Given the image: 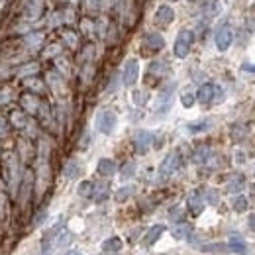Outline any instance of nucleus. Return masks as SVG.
I'll use <instances>...</instances> for the list:
<instances>
[{"mask_svg":"<svg viewBox=\"0 0 255 255\" xmlns=\"http://www.w3.org/2000/svg\"><path fill=\"white\" fill-rule=\"evenodd\" d=\"M116 124H118L116 112H112V110H101V112L97 114L95 126H97V130H99L101 134H104V136H110V134L116 130Z\"/></svg>","mask_w":255,"mask_h":255,"instance_id":"obj_1","label":"nucleus"},{"mask_svg":"<svg viewBox=\"0 0 255 255\" xmlns=\"http://www.w3.org/2000/svg\"><path fill=\"white\" fill-rule=\"evenodd\" d=\"M193 42H195V34L191 30H181L177 34V40H175V55L179 59H185L189 53H191V48H193Z\"/></svg>","mask_w":255,"mask_h":255,"instance_id":"obj_2","label":"nucleus"},{"mask_svg":"<svg viewBox=\"0 0 255 255\" xmlns=\"http://www.w3.org/2000/svg\"><path fill=\"white\" fill-rule=\"evenodd\" d=\"M138 77H140V61L136 57H130L122 69V83L126 87H132L138 83Z\"/></svg>","mask_w":255,"mask_h":255,"instance_id":"obj_3","label":"nucleus"},{"mask_svg":"<svg viewBox=\"0 0 255 255\" xmlns=\"http://www.w3.org/2000/svg\"><path fill=\"white\" fill-rule=\"evenodd\" d=\"M179 167H181V155H179V152L167 153L165 159H163L161 165H159V177H161V179H167V177H171Z\"/></svg>","mask_w":255,"mask_h":255,"instance_id":"obj_4","label":"nucleus"},{"mask_svg":"<svg viewBox=\"0 0 255 255\" xmlns=\"http://www.w3.org/2000/svg\"><path fill=\"white\" fill-rule=\"evenodd\" d=\"M32 189H34V173L30 169L24 171L22 179H20V189H18V203L20 206H26L30 201V195H32Z\"/></svg>","mask_w":255,"mask_h":255,"instance_id":"obj_5","label":"nucleus"},{"mask_svg":"<svg viewBox=\"0 0 255 255\" xmlns=\"http://www.w3.org/2000/svg\"><path fill=\"white\" fill-rule=\"evenodd\" d=\"M173 93H175V85H173V83L161 89V93H159V97H157V101H155V114H157V116H163V114L169 112L171 101H173Z\"/></svg>","mask_w":255,"mask_h":255,"instance_id":"obj_6","label":"nucleus"},{"mask_svg":"<svg viewBox=\"0 0 255 255\" xmlns=\"http://www.w3.org/2000/svg\"><path fill=\"white\" fill-rule=\"evenodd\" d=\"M214 42H216V48L220 51L228 50V48L232 46V42H234V30H232V26L222 24V26L216 30V34H214Z\"/></svg>","mask_w":255,"mask_h":255,"instance_id":"obj_7","label":"nucleus"},{"mask_svg":"<svg viewBox=\"0 0 255 255\" xmlns=\"http://www.w3.org/2000/svg\"><path fill=\"white\" fill-rule=\"evenodd\" d=\"M153 144V134L148 130H138L134 136V148L140 155H146Z\"/></svg>","mask_w":255,"mask_h":255,"instance_id":"obj_8","label":"nucleus"},{"mask_svg":"<svg viewBox=\"0 0 255 255\" xmlns=\"http://www.w3.org/2000/svg\"><path fill=\"white\" fill-rule=\"evenodd\" d=\"M42 102L44 101H40V97L34 95V93H26V95H22V99H20L22 110H24L26 114H32V116H38V112H40V108H42Z\"/></svg>","mask_w":255,"mask_h":255,"instance_id":"obj_9","label":"nucleus"},{"mask_svg":"<svg viewBox=\"0 0 255 255\" xmlns=\"http://www.w3.org/2000/svg\"><path fill=\"white\" fill-rule=\"evenodd\" d=\"M204 195L201 191H193L191 195H189V199H187V208H189V212L193 214V216H201L204 210Z\"/></svg>","mask_w":255,"mask_h":255,"instance_id":"obj_10","label":"nucleus"},{"mask_svg":"<svg viewBox=\"0 0 255 255\" xmlns=\"http://www.w3.org/2000/svg\"><path fill=\"white\" fill-rule=\"evenodd\" d=\"M173 20H175V10H173L171 6L163 4V6L157 8V12H155V22H157L159 26H169Z\"/></svg>","mask_w":255,"mask_h":255,"instance_id":"obj_11","label":"nucleus"},{"mask_svg":"<svg viewBox=\"0 0 255 255\" xmlns=\"http://www.w3.org/2000/svg\"><path fill=\"white\" fill-rule=\"evenodd\" d=\"M122 248H124V242L118 236H112V238H108V240L102 242L101 252L104 255H116L118 252H122Z\"/></svg>","mask_w":255,"mask_h":255,"instance_id":"obj_12","label":"nucleus"},{"mask_svg":"<svg viewBox=\"0 0 255 255\" xmlns=\"http://www.w3.org/2000/svg\"><path fill=\"white\" fill-rule=\"evenodd\" d=\"M163 232H165V226H163V224H155V226H152V228L146 232L144 240H142L144 248H152L153 244H157V240L163 236Z\"/></svg>","mask_w":255,"mask_h":255,"instance_id":"obj_13","label":"nucleus"},{"mask_svg":"<svg viewBox=\"0 0 255 255\" xmlns=\"http://www.w3.org/2000/svg\"><path fill=\"white\" fill-rule=\"evenodd\" d=\"M10 124L16 128V130H26L28 124H30V118L24 110H14L10 112Z\"/></svg>","mask_w":255,"mask_h":255,"instance_id":"obj_14","label":"nucleus"},{"mask_svg":"<svg viewBox=\"0 0 255 255\" xmlns=\"http://www.w3.org/2000/svg\"><path fill=\"white\" fill-rule=\"evenodd\" d=\"M144 46H146V50H150V51H161L165 48V40H163V36H159V34H146Z\"/></svg>","mask_w":255,"mask_h":255,"instance_id":"obj_15","label":"nucleus"},{"mask_svg":"<svg viewBox=\"0 0 255 255\" xmlns=\"http://www.w3.org/2000/svg\"><path fill=\"white\" fill-rule=\"evenodd\" d=\"M244 187H246V177L240 175V173H234V175L228 179V183H226V189H228V193H232V195H238Z\"/></svg>","mask_w":255,"mask_h":255,"instance_id":"obj_16","label":"nucleus"},{"mask_svg":"<svg viewBox=\"0 0 255 255\" xmlns=\"http://www.w3.org/2000/svg\"><path fill=\"white\" fill-rule=\"evenodd\" d=\"M148 73L153 75V77H165V75L169 73V63H167V61H163V59H155V61L150 63Z\"/></svg>","mask_w":255,"mask_h":255,"instance_id":"obj_17","label":"nucleus"},{"mask_svg":"<svg viewBox=\"0 0 255 255\" xmlns=\"http://www.w3.org/2000/svg\"><path fill=\"white\" fill-rule=\"evenodd\" d=\"M97 171L102 177H112V175H116V163L112 159H108V157H102L99 161V165H97Z\"/></svg>","mask_w":255,"mask_h":255,"instance_id":"obj_18","label":"nucleus"},{"mask_svg":"<svg viewBox=\"0 0 255 255\" xmlns=\"http://www.w3.org/2000/svg\"><path fill=\"white\" fill-rule=\"evenodd\" d=\"M197 101L201 102V104H210V102L214 101V85H210V83L201 85V89L197 93Z\"/></svg>","mask_w":255,"mask_h":255,"instance_id":"obj_19","label":"nucleus"},{"mask_svg":"<svg viewBox=\"0 0 255 255\" xmlns=\"http://www.w3.org/2000/svg\"><path fill=\"white\" fill-rule=\"evenodd\" d=\"M24 44H26V48L32 51H38L42 46H44V34L42 32H34V34H28L26 38H24Z\"/></svg>","mask_w":255,"mask_h":255,"instance_id":"obj_20","label":"nucleus"},{"mask_svg":"<svg viewBox=\"0 0 255 255\" xmlns=\"http://www.w3.org/2000/svg\"><path fill=\"white\" fill-rule=\"evenodd\" d=\"M212 155H214V152L208 146H203V148H199L197 152L193 153V163H197V165H208V161H210Z\"/></svg>","mask_w":255,"mask_h":255,"instance_id":"obj_21","label":"nucleus"},{"mask_svg":"<svg viewBox=\"0 0 255 255\" xmlns=\"http://www.w3.org/2000/svg\"><path fill=\"white\" fill-rule=\"evenodd\" d=\"M42 10H44V0H28V4H26V8H24L26 16L32 18V20H36V18L42 14Z\"/></svg>","mask_w":255,"mask_h":255,"instance_id":"obj_22","label":"nucleus"},{"mask_svg":"<svg viewBox=\"0 0 255 255\" xmlns=\"http://www.w3.org/2000/svg\"><path fill=\"white\" fill-rule=\"evenodd\" d=\"M48 83H50L51 89H53L57 95L65 91V81H63V75H59L57 71H51V73H48Z\"/></svg>","mask_w":255,"mask_h":255,"instance_id":"obj_23","label":"nucleus"},{"mask_svg":"<svg viewBox=\"0 0 255 255\" xmlns=\"http://www.w3.org/2000/svg\"><path fill=\"white\" fill-rule=\"evenodd\" d=\"M63 175H65L69 181H75V179L81 175V165H79V161H75V159L67 161V163H65V169H63Z\"/></svg>","mask_w":255,"mask_h":255,"instance_id":"obj_24","label":"nucleus"},{"mask_svg":"<svg viewBox=\"0 0 255 255\" xmlns=\"http://www.w3.org/2000/svg\"><path fill=\"white\" fill-rule=\"evenodd\" d=\"M108 197H110V185L108 183H97L95 185V193H93L95 203H104Z\"/></svg>","mask_w":255,"mask_h":255,"instance_id":"obj_25","label":"nucleus"},{"mask_svg":"<svg viewBox=\"0 0 255 255\" xmlns=\"http://www.w3.org/2000/svg\"><path fill=\"white\" fill-rule=\"evenodd\" d=\"M38 71H40V63L30 61V63H26V65H22V67L18 69V75H20L22 79H30V77H36Z\"/></svg>","mask_w":255,"mask_h":255,"instance_id":"obj_26","label":"nucleus"},{"mask_svg":"<svg viewBox=\"0 0 255 255\" xmlns=\"http://www.w3.org/2000/svg\"><path fill=\"white\" fill-rule=\"evenodd\" d=\"M173 236H175V240H189V238L193 236V228H191L189 224L181 222V224H177V226L173 228Z\"/></svg>","mask_w":255,"mask_h":255,"instance_id":"obj_27","label":"nucleus"},{"mask_svg":"<svg viewBox=\"0 0 255 255\" xmlns=\"http://www.w3.org/2000/svg\"><path fill=\"white\" fill-rule=\"evenodd\" d=\"M26 89H28L30 93H34V95H42V93L46 91V85H44V81H40L38 77H30V79H26Z\"/></svg>","mask_w":255,"mask_h":255,"instance_id":"obj_28","label":"nucleus"},{"mask_svg":"<svg viewBox=\"0 0 255 255\" xmlns=\"http://www.w3.org/2000/svg\"><path fill=\"white\" fill-rule=\"evenodd\" d=\"M136 193V187H132V185H126V187H122V189H118L116 191V195H114V199H116V203H126L132 195Z\"/></svg>","mask_w":255,"mask_h":255,"instance_id":"obj_29","label":"nucleus"},{"mask_svg":"<svg viewBox=\"0 0 255 255\" xmlns=\"http://www.w3.org/2000/svg\"><path fill=\"white\" fill-rule=\"evenodd\" d=\"M228 252H234V254H246V244L240 236H232L230 238V244H228Z\"/></svg>","mask_w":255,"mask_h":255,"instance_id":"obj_30","label":"nucleus"},{"mask_svg":"<svg viewBox=\"0 0 255 255\" xmlns=\"http://www.w3.org/2000/svg\"><path fill=\"white\" fill-rule=\"evenodd\" d=\"M132 101H134L136 106H146L148 101H150V93L146 89H138V91L132 93Z\"/></svg>","mask_w":255,"mask_h":255,"instance_id":"obj_31","label":"nucleus"},{"mask_svg":"<svg viewBox=\"0 0 255 255\" xmlns=\"http://www.w3.org/2000/svg\"><path fill=\"white\" fill-rule=\"evenodd\" d=\"M77 193H79V197H83V199H91V197H93V193H95V183H91V181H83V183L79 185Z\"/></svg>","mask_w":255,"mask_h":255,"instance_id":"obj_32","label":"nucleus"},{"mask_svg":"<svg viewBox=\"0 0 255 255\" xmlns=\"http://www.w3.org/2000/svg\"><path fill=\"white\" fill-rule=\"evenodd\" d=\"M71 242H73V234L67 232V230H61L59 236L55 238V246L57 248H67V246H71Z\"/></svg>","mask_w":255,"mask_h":255,"instance_id":"obj_33","label":"nucleus"},{"mask_svg":"<svg viewBox=\"0 0 255 255\" xmlns=\"http://www.w3.org/2000/svg\"><path fill=\"white\" fill-rule=\"evenodd\" d=\"M248 206H250V201H248L244 195H238V197L232 199V208H234L236 212H246Z\"/></svg>","mask_w":255,"mask_h":255,"instance_id":"obj_34","label":"nucleus"},{"mask_svg":"<svg viewBox=\"0 0 255 255\" xmlns=\"http://www.w3.org/2000/svg\"><path fill=\"white\" fill-rule=\"evenodd\" d=\"M55 65H57V73L59 75H63V77H67L69 73H71V65H69V61L65 59V57H55Z\"/></svg>","mask_w":255,"mask_h":255,"instance_id":"obj_35","label":"nucleus"},{"mask_svg":"<svg viewBox=\"0 0 255 255\" xmlns=\"http://www.w3.org/2000/svg\"><path fill=\"white\" fill-rule=\"evenodd\" d=\"M134 175H136V163L134 161H126L122 165V169H120V177L122 179H132Z\"/></svg>","mask_w":255,"mask_h":255,"instance_id":"obj_36","label":"nucleus"},{"mask_svg":"<svg viewBox=\"0 0 255 255\" xmlns=\"http://www.w3.org/2000/svg\"><path fill=\"white\" fill-rule=\"evenodd\" d=\"M63 42H65L71 50H75V48L79 46V36H77L75 32H71V30H65V32H63Z\"/></svg>","mask_w":255,"mask_h":255,"instance_id":"obj_37","label":"nucleus"},{"mask_svg":"<svg viewBox=\"0 0 255 255\" xmlns=\"http://www.w3.org/2000/svg\"><path fill=\"white\" fill-rule=\"evenodd\" d=\"M204 201H206L208 204H212V206H216V204L220 203V195H218V191H216V189H206Z\"/></svg>","mask_w":255,"mask_h":255,"instance_id":"obj_38","label":"nucleus"},{"mask_svg":"<svg viewBox=\"0 0 255 255\" xmlns=\"http://www.w3.org/2000/svg\"><path fill=\"white\" fill-rule=\"evenodd\" d=\"M187 128H189V132L199 134V132H204V130L210 128V120H203V122H197V124H189Z\"/></svg>","mask_w":255,"mask_h":255,"instance_id":"obj_39","label":"nucleus"},{"mask_svg":"<svg viewBox=\"0 0 255 255\" xmlns=\"http://www.w3.org/2000/svg\"><path fill=\"white\" fill-rule=\"evenodd\" d=\"M195 101H197V97H195V93H191V91H187V93L181 95V104H183L185 108H193V106H195Z\"/></svg>","mask_w":255,"mask_h":255,"instance_id":"obj_40","label":"nucleus"},{"mask_svg":"<svg viewBox=\"0 0 255 255\" xmlns=\"http://www.w3.org/2000/svg\"><path fill=\"white\" fill-rule=\"evenodd\" d=\"M61 24H63V12L57 10V12H53L50 16V28H57V26H61Z\"/></svg>","mask_w":255,"mask_h":255,"instance_id":"obj_41","label":"nucleus"},{"mask_svg":"<svg viewBox=\"0 0 255 255\" xmlns=\"http://www.w3.org/2000/svg\"><path fill=\"white\" fill-rule=\"evenodd\" d=\"M93 55H95V46L93 44H87L85 50H83V55H81V61L83 63H89L93 59Z\"/></svg>","mask_w":255,"mask_h":255,"instance_id":"obj_42","label":"nucleus"},{"mask_svg":"<svg viewBox=\"0 0 255 255\" xmlns=\"http://www.w3.org/2000/svg\"><path fill=\"white\" fill-rule=\"evenodd\" d=\"M44 55H46V57H59V55H61V46H59V44H51V46H48V48L44 50Z\"/></svg>","mask_w":255,"mask_h":255,"instance_id":"obj_43","label":"nucleus"},{"mask_svg":"<svg viewBox=\"0 0 255 255\" xmlns=\"http://www.w3.org/2000/svg\"><path fill=\"white\" fill-rule=\"evenodd\" d=\"M81 30H83L85 36H93V34H95V22L83 20V22H81Z\"/></svg>","mask_w":255,"mask_h":255,"instance_id":"obj_44","label":"nucleus"},{"mask_svg":"<svg viewBox=\"0 0 255 255\" xmlns=\"http://www.w3.org/2000/svg\"><path fill=\"white\" fill-rule=\"evenodd\" d=\"M63 12V22L65 24H71V22H75V18H77V14H75V10L69 6V8H65V10H61Z\"/></svg>","mask_w":255,"mask_h":255,"instance_id":"obj_45","label":"nucleus"},{"mask_svg":"<svg viewBox=\"0 0 255 255\" xmlns=\"http://www.w3.org/2000/svg\"><path fill=\"white\" fill-rule=\"evenodd\" d=\"M46 218H48V210L44 208V210H40V212L36 214V218H34V226H42V224L46 222Z\"/></svg>","mask_w":255,"mask_h":255,"instance_id":"obj_46","label":"nucleus"},{"mask_svg":"<svg viewBox=\"0 0 255 255\" xmlns=\"http://www.w3.org/2000/svg\"><path fill=\"white\" fill-rule=\"evenodd\" d=\"M8 130H10V126H8L6 118H2V116H0V140L8 136Z\"/></svg>","mask_w":255,"mask_h":255,"instance_id":"obj_47","label":"nucleus"},{"mask_svg":"<svg viewBox=\"0 0 255 255\" xmlns=\"http://www.w3.org/2000/svg\"><path fill=\"white\" fill-rule=\"evenodd\" d=\"M232 138L234 140H242L244 138V126H234L232 128Z\"/></svg>","mask_w":255,"mask_h":255,"instance_id":"obj_48","label":"nucleus"},{"mask_svg":"<svg viewBox=\"0 0 255 255\" xmlns=\"http://www.w3.org/2000/svg\"><path fill=\"white\" fill-rule=\"evenodd\" d=\"M85 2H87V8L89 10H99L102 4V0H85Z\"/></svg>","mask_w":255,"mask_h":255,"instance_id":"obj_49","label":"nucleus"},{"mask_svg":"<svg viewBox=\"0 0 255 255\" xmlns=\"http://www.w3.org/2000/svg\"><path fill=\"white\" fill-rule=\"evenodd\" d=\"M181 214H183V208L175 206V208L171 210V220H179V218H181Z\"/></svg>","mask_w":255,"mask_h":255,"instance_id":"obj_50","label":"nucleus"},{"mask_svg":"<svg viewBox=\"0 0 255 255\" xmlns=\"http://www.w3.org/2000/svg\"><path fill=\"white\" fill-rule=\"evenodd\" d=\"M10 101V91L8 89H2L0 91V104H4V102Z\"/></svg>","mask_w":255,"mask_h":255,"instance_id":"obj_51","label":"nucleus"},{"mask_svg":"<svg viewBox=\"0 0 255 255\" xmlns=\"http://www.w3.org/2000/svg\"><path fill=\"white\" fill-rule=\"evenodd\" d=\"M242 71H246V73H254L255 75V63H244V65H242Z\"/></svg>","mask_w":255,"mask_h":255,"instance_id":"obj_52","label":"nucleus"},{"mask_svg":"<svg viewBox=\"0 0 255 255\" xmlns=\"http://www.w3.org/2000/svg\"><path fill=\"white\" fill-rule=\"evenodd\" d=\"M248 228H250L252 232H255V214H252V216L248 218Z\"/></svg>","mask_w":255,"mask_h":255,"instance_id":"obj_53","label":"nucleus"},{"mask_svg":"<svg viewBox=\"0 0 255 255\" xmlns=\"http://www.w3.org/2000/svg\"><path fill=\"white\" fill-rule=\"evenodd\" d=\"M65 255H83L81 252H77V250H71V252H67Z\"/></svg>","mask_w":255,"mask_h":255,"instance_id":"obj_54","label":"nucleus"},{"mask_svg":"<svg viewBox=\"0 0 255 255\" xmlns=\"http://www.w3.org/2000/svg\"><path fill=\"white\" fill-rule=\"evenodd\" d=\"M67 2H69V4H75V2H77V0H67Z\"/></svg>","mask_w":255,"mask_h":255,"instance_id":"obj_55","label":"nucleus"},{"mask_svg":"<svg viewBox=\"0 0 255 255\" xmlns=\"http://www.w3.org/2000/svg\"><path fill=\"white\" fill-rule=\"evenodd\" d=\"M199 2H208V0H199Z\"/></svg>","mask_w":255,"mask_h":255,"instance_id":"obj_56","label":"nucleus"},{"mask_svg":"<svg viewBox=\"0 0 255 255\" xmlns=\"http://www.w3.org/2000/svg\"><path fill=\"white\" fill-rule=\"evenodd\" d=\"M173 2H179V0H173Z\"/></svg>","mask_w":255,"mask_h":255,"instance_id":"obj_57","label":"nucleus"}]
</instances>
